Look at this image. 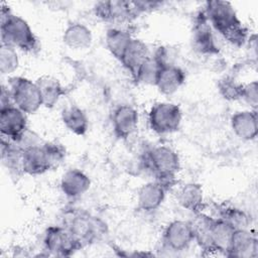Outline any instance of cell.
<instances>
[{
    "label": "cell",
    "mask_w": 258,
    "mask_h": 258,
    "mask_svg": "<svg viewBox=\"0 0 258 258\" xmlns=\"http://www.w3.org/2000/svg\"><path fill=\"white\" fill-rule=\"evenodd\" d=\"M258 255V241L249 229H238L234 231L228 257L254 258Z\"/></svg>",
    "instance_id": "obj_16"
},
{
    "label": "cell",
    "mask_w": 258,
    "mask_h": 258,
    "mask_svg": "<svg viewBox=\"0 0 258 258\" xmlns=\"http://www.w3.org/2000/svg\"><path fill=\"white\" fill-rule=\"evenodd\" d=\"M7 87L10 91L13 105L24 113L34 114L42 104V98L36 82L24 77H11Z\"/></svg>",
    "instance_id": "obj_5"
},
{
    "label": "cell",
    "mask_w": 258,
    "mask_h": 258,
    "mask_svg": "<svg viewBox=\"0 0 258 258\" xmlns=\"http://www.w3.org/2000/svg\"><path fill=\"white\" fill-rule=\"evenodd\" d=\"M59 225L74 237L82 249L102 241L109 232L108 225L100 217L77 207L63 209Z\"/></svg>",
    "instance_id": "obj_1"
},
{
    "label": "cell",
    "mask_w": 258,
    "mask_h": 258,
    "mask_svg": "<svg viewBox=\"0 0 258 258\" xmlns=\"http://www.w3.org/2000/svg\"><path fill=\"white\" fill-rule=\"evenodd\" d=\"M168 189L164 183L157 179L142 184L137 191L138 210L145 213L156 211L164 202Z\"/></svg>",
    "instance_id": "obj_12"
},
{
    "label": "cell",
    "mask_w": 258,
    "mask_h": 258,
    "mask_svg": "<svg viewBox=\"0 0 258 258\" xmlns=\"http://www.w3.org/2000/svg\"><path fill=\"white\" fill-rule=\"evenodd\" d=\"M213 216L225 221L235 230L249 229L250 217L246 212L239 208L228 205H216Z\"/></svg>",
    "instance_id": "obj_27"
},
{
    "label": "cell",
    "mask_w": 258,
    "mask_h": 258,
    "mask_svg": "<svg viewBox=\"0 0 258 258\" xmlns=\"http://www.w3.org/2000/svg\"><path fill=\"white\" fill-rule=\"evenodd\" d=\"M59 186L67 199L77 200L90 189L91 179L83 170L70 168L61 175Z\"/></svg>",
    "instance_id": "obj_14"
},
{
    "label": "cell",
    "mask_w": 258,
    "mask_h": 258,
    "mask_svg": "<svg viewBox=\"0 0 258 258\" xmlns=\"http://www.w3.org/2000/svg\"><path fill=\"white\" fill-rule=\"evenodd\" d=\"M1 161L9 173L20 176L23 172V149L16 143L1 137Z\"/></svg>",
    "instance_id": "obj_22"
},
{
    "label": "cell",
    "mask_w": 258,
    "mask_h": 258,
    "mask_svg": "<svg viewBox=\"0 0 258 258\" xmlns=\"http://www.w3.org/2000/svg\"><path fill=\"white\" fill-rule=\"evenodd\" d=\"M211 246L213 253L228 255L235 229L225 221L212 216Z\"/></svg>",
    "instance_id": "obj_20"
},
{
    "label": "cell",
    "mask_w": 258,
    "mask_h": 258,
    "mask_svg": "<svg viewBox=\"0 0 258 258\" xmlns=\"http://www.w3.org/2000/svg\"><path fill=\"white\" fill-rule=\"evenodd\" d=\"M162 64L163 63H161L154 54H150L149 57L141 64L133 80L139 84L155 86L156 79Z\"/></svg>",
    "instance_id": "obj_28"
},
{
    "label": "cell",
    "mask_w": 258,
    "mask_h": 258,
    "mask_svg": "<svg viewBox=\"0 0 258 258\" xmlns=\"http://www.w3.org/2000/svg\"><path fill=\"white\" fill-rule=\"evenodd\" d=\"M42 244L43 251L48 256L70 257L82 249L74 237L59 224L46 228Z\"/></svg>",
    "instance_id": "obj_7"
},
{
    "label": "cell",
    "mask_w": 258,
    "mask_h": 258,
    "mask_svg": "<svg viewBox=\"0 0 258 258\" xmlns=\"http://www.w3.org/2000/svg\"><path fill=\"white\" fill-rule=\"evenodd\" d=\"M150 54L148 46L142 40L133 37L119 61L134 79L139 68Z\"/></svg>",
    "instance_id": "obj_19"
},
{
    "label": "cell",
    "mask_w": 258,
    "mask_h": 258,
    "mask_svg": "<svg viewBox=\"0 0 258 258\" xmlns=\"http://www.w3.org/2000/svg\"><path fill=\"white\" fill-rule=\"evenodd\" d=\"M243 84L237 83L233 77L227 76L218 82V90L221 96L228 101L241 100Z\"/></svg>",
    "instance_id": "obj_30"
},
{
    "label": "cell",
    "mask_w": 258,
    "mask_h": 258,
    "mask_svg": "<svg viewBox=\"0 0 258 258\" xmlns=\"http://www.w3.org/2000/svg\"><path fill=\"white\" fill-rule=\"evenodd\" d=\"M176 201L178 205L184 210L194 214L201 213L205 207L203 187L199 183L187 182L178 189Z\"/></svg>",
    "instance_id": "obj_21"
},
{
    "label": "cell",
    "mask_w": 258,
    "mask_h": 258,
    "mask_svg": "<svg viewBox=\"0 0 258 258\" xmlns=\"http://www.w3.org/2000/svg\"><path fill=\"white\" fill-rule=\"evenodd\" d=\"M27 129V114L22 110L14 105L0 109L1 137L15 142Z\"/></svg>",
    "instance_id": "obj_11"
},
{
    "label": "cell",
    "mask_w": 258,
    "mask_h": 258,
    "mask_svg": "<svg viewBox=\"0 0 258 258\" xmlns=\"http://www.w3.org/2000/svg\"><path fill=\"white\" fill-rule=\"evenodd\" d=\"M53 169L44 142L23 150V172L28 175H40Z\"/></svg>",
    "instance_id": "obj_17"
},
{
    "label": "cell",
    "mask_w": 258,
    "mask_h": 258,
    "mask_svg": "<svg viewBox=\"0 0 258 258\" xmlns=\"http://www.w3.org/2000/svg\"><path fill=\"white\" fill-rule=\"evenodd\" d=\"M13 105L12 97L10 91L7 86L1 85V93H0V109L4 107H8Z\"/></svg>",
    "instance_id": "obj_34"
},
{
    "label": "cell",
    "mask_w": 258,
    "mask_h": 258,
    "mask_svg": "<svg viewBox=\"0 0 258 258\" xmlns=\"http://www.w3.org/2000/svg\"><path fill=\"white\" fill-rule=\"evenodd\" d=\"M61 121L64 127L72 133L83 136L89 129V119L83 109L77 105H69L61 110Z\"/></svg>",
    "instance_id": "obj_24"
},
{
    "label": "cell",
    "mask_w": 258,
    "mask_h": 258,
    "mask_svg": "<svg viewBox=\"0 0 258 258\" xmlns=\"http://www.w3.org/2000/svg\"><path fill=\"white\" fill-rule=\"evenodd\" d=\"M19 67V57L16 48L11 45L1 43L0 46V72L3 76L14 73Z\"/></svg>",
    "instance_id": "obj_29"
},
{
    "label": "cell",
    "mask_w": 258,
    "mask_h": 258,
    "mask_svg": "<svg viewBox=\"0 0 258 258\" xmlns=\"http://www.w3.org/2000/svg\"><path fill=\"white\" fill-rule=\"evenodd\" d=\"M182 120V113L178 105L171 102L155 103L148 112L150 129L159 135L177 131Z\"/></svg>",
    "instance_id": "obj_6"
},
{
    "label": "cell",
    "mask_w": 258,
    "mask_h": 258,
    "mask_svg": "<svg viewBox=\"0 0 258 258\" xmlns=\"http://www.w3.org/2000/svg\"><path fill=\"white\" fill-rule=\"evenodd\" d=\"M63 43L73 49L88 48L93 41V35L88 26L81 22L70 23L62 33Z\"/></svg>",
    "instance_id": "obj_23"
},
{
    "label": "cell",
    "mask_w": 258,
    "mask_h": 258,
    "mask_svg": "<svg viewBox=\"0 0 258 258\" xmlns=\"http://www.w3.org/2000/svg\"><path fill=\"white\" fill-rule=\"evenodd\" d=\"M216 33L235 46H242L248 39V29L239 19L233 5L228 1H207L203 9Z\"/></svg>",
    "instance_id": "obj_2"
},
{
    "label": "cell",
    "mask_w": 258,
    "mask_h": 258,
    "mask_svg": "<svg viewBox=\"0 0 258 258\" xmlns=\"http://www.w3.org/2000/svg\"><path fill=\"white\" fill-rule=\"evenodd\" d=\"M162 246L171 252H181L194 242V233L189 221L174 220L167 224L162 233Z\"/></svg>",
    "instance_id": "obj_10"
},
{
    "label": "cell",
    "mask_w": 258,
    "mask_h": 258,
    "mask_svg": "<svg viewBox=\"0 0 258 258\" xmlns=\"http://www.w3.org/2000/svg\"><path fill=\"white\" fill-rule=\"evenodd\" d=\"M184 82L185 73L180 67L173 62L164 63L159 70L155 87L162 95L170 96L178 91Z\"/></svg>",
    "instance_id": "obj_18"
},
{
    "label": "cell",
    "mask_w": 258,
    "mask_h": 258,
    "mask_svg": "<svg viewBox=\"0 0 258 258\" xmlns=\"http://www.w3.org/2000/svg\"><path fill=\"white\" fill-rule=\"evenodd\" d=\"M142 163L155 177L168 188L173 185L180 169V159L177 152L167 145H156L147 149L142 157Z\"/></svg>",
    "instance_id": "obj_4"
},
{
    "label": "cell",
    "mask_w": 258,
    "mask_h": 258,
    "mask_svg": "<svg viewBox=\"0 0 258 258\" xmlns=\"http://www.w3.org/2000/svg\"><path fill=\"white\" fill-rule=\"evenodd\" d=\"M0 31L1 43L27 53H36L40 49L39 40L28 22L21 16L13 14L4 4L0 10Z\"/></svg>",
    "instance_id": "obj_3"
},
{
    "label": "cell",
    "mask_w": 258,
    "mask_h": 258,
    "mask_svg": "<svg viewBox=\"0 0 258 258\" xmlns=\"http://www.w3.org/2000/svg\"><path fill=\"white\" fill-rule=\"evenodd\" d=\"M35 82L41 94L42 104L46 108L54 107L60 98L66 95L64 88L60 82L53 77L42 76Z\"/></svg>",
    "instance_id": "obj_25"
},
{
    "label": "cell",
    "mask_w": 258,
    "mask_h": 258,
    "mask_svg": "<svg viewBox=\"0 0 258 258\" xmlns=\"http://www.w3.org/2000/svg\"><path fill=\"white\" fill-rule=\"evenodd\" d=\"M94 11L96 16L101 20L116 24L129 23L139 16L133 1L124 0L97 2Z\"/></svg>",
    "instance_id": "obj_9"
},
{
    "label": "cell",
    "mask_w": 258,
    "mask_h": 258,
    "mask_svg": "<svg viewBox=\"0 0 258 258\" xmlns=\"http://www.w3.org/2000/svg\"><path fill=\"white\" fill-rule=\"evenodd\" d=\"M139 115L131 105L117 106L112 114V127L114 134L120 139L129 138L137 129Z\"/></svg>",
    "instance_id": "obj_13"
},
{
    "label": "cell",
    "mask_w": 258,
    "mask_h": 258,
    "mask_svg": "<svg viewBox=\"0 0 258 258\" xmlns=\"http://www.w3.org/2000/svg\"><path fill=\"white\" fill-rule=\"evenodd\" d=\"M191 41L194 48L202 54L215 55L220 52L215 30L203 10L199 11L194 18Z\"/></svg>",
    "instance_id": "obj_8"
},
{
    "label": "cell",
    "mask_w": 258,
    "mask_h": 258,
    "mask_svg": "<svg viewBox=\"0 0 258 258\" xmlns=\"http://www.w3.org/2000/svg\"><path fill=\"white\" fill-rule=\"evenodd\" d=\"M14 143H16L20 148H22L23 150L33 147V146H37L43 143V141L41 140L40 136L35 133L34 131L30 130L29 128L20 136V138L15 141Z\"/></svg>",
    "instance_id": "obj_32"
},
{
    "label": "cell",
    "mask_w": 258,
    "mask_h": 258,
    "mask_svg": "<svg viewBox=\"0 0 258 258\" xmlns=\"http://www.w3.org/2000/svg\"><path fill=\"white\" fill-rule=\"evenodd\" d=\"M133 4L138 15L153 11L162 5L161 2L157 1H133Z\"/></svg>",
    "instance_id": "obj_33"
},
{
    "label": "cell",
    "mask_w": 258,
    "mask_h": 258,
    "mask_svg": "<svg viewBox=\"0 0 258 258\" xmlns=\"http://www.w3.org/2000/svg\"><path fill=\"white\" fill-rule=\"evenodd\" d=\"M234 134L241 140L251 141L258 134L257 110H243L234 113L230 120Z\"/></svg>",
    "instance_id": "obj_15"
},
{
    "label": "cell",
    "mask_w": 258,
    "mask_h": 258,
    "mask_svg": "<svg viewBox=\"0 0 258 258\" xmlns=\"http://www.w3.org/2000/svg\"><path fill=\"white\" fill-rule=\"evenodd\" d=\"M241 100L245 101L252 110H257L258 105V83L252 81L248 84H243Z\"/></svg>",
    "instance_id": "obj_31"
},
{
    "label": "cell",
    "mask_w": 258,
    "mask_h": 258,
    "mask_svg": "<svg viewBox=\"0 0 258 258\" xmlns=\"http://www.w3.org/2000/svg\"><path fill=\"white\" fill-rule=\"evenodd\" d=\"M132 38L133 36L128 30L123 29L119 26H114L107 30L105 36V43L110 53L116 59L120 60Z\"/></svg>",
    "instance_id": "obj_26"
}]
</instances>
